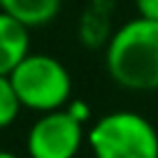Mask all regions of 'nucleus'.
I'll return each instance as SVG.
<instances>
[{
	"mask_svg": "<svg viewBox=\"0 0 158 158\" xmlns=\"http://www.w3.org/2000/svg\"><path fill=\"white\" fill-rule=\"evenodd\" d=\"M84 139L81 123L68 112H49L30 126L26 149L30 158H74Z\"/></svg>",
	"mask_w": 158,
	"mask_h": 158,
	"instance_id": "obj_4",
	"label": "nucleus"
},
{
	"mask_svg": "<svg viewBox=\"0 0 158 158\" xmlns=\"http://www.w3.org/2000/svg\"><path fill=\"white\" fill-rule=\"evenodd\" d=\"M114 2L112 0H91L81 16V35L86 42H105L107 40V23H109V12ZM109 42V40H107Z\"/></svg>",
	"mask_w": 158,
	"mask_h": 158,
	"instance_id": "obj_7",
	"label": "nucleus"
},
{
	"mask_svg": "<svg viewBox=\"0 0 158 158\" xmlns=\"http://www.w3.org/2000/svg\"><path fill=\"white\" fill-rule=\"evenodd\" d=\"M135 7L142 19L158 21V0H135Z\"/></svg>",
	"mask_w": 158,
	"mask_h": 158,
	"instance_id": "obj_9",
	"label": "nucleus"
},
{
	"mask_svg": "<svg viewBox=\"0 0 158 158\" xmlns=\"http://www.w3.org/2000/svg\"><path fill=\"white\" fill-rule=\"evenodd\" d=\"M26 109L49 114L68 105L72 77L60 60L49 54H30L19 68L5 74Z\"/></svg>",
	"mask_w": 158,
	"mask_h": 158,
	"instance_id": "obj_2",
	"label": "nucleus"
},
{
	"mask_svg": "<svg viewBox=\"0 0 158 158\" xmlns=\"http://www.w3.org/2000/svg\"><path fill=\"white\" fill-rule=\"evenodd\" d=\"M68 112L72 114V116L77 118V121H79L81 126H84L86 121H89V107H86V102H84V100H74V102H70Z\"/></svg>",
	"mask_w": 158,
	"mask_h": 158,
	"instance_id": "obj_10",
	"label": "nucleus"
},
{
	"mask_svg": "<svg viewBox=\"0 0 158 158\" xmlns=\"http://www.w3.org/2000/svg\"><path fill=\"white\" fill-rule=\"evenodd\" d=\"M30 56V35L28 26L0 14V77L10 74Z\"/></svg>",
	"mask_w": 158,
	"mask_h": 158,
	"instance_id": "obj_5",
	"label": "nucleus"
},
{
	"mask_svg": "<svg viewBox=\"0 0 158 158\" xmlns=\"http://www.w3.org/2000/svg\"><path fill=\"white\" fill-rule=\"evenodd\" d=\"M95 158H158V133L149 118L135 112H112L89 133Z\"/></svg>",
	"mask_w": 158,
	"mask_h": 158,
	"instance_id": "obj_3",
	"label": "nucleus"
},
{
	"mask_svg": "<svg viewBox=\"0 0 158 158\" xmlns=\"http://www.w3.org/2000/svg\"><path fill=\"white\" fill-rule=\"evenodd\" d=\"M0 158H19L16 153H10V151H5V153H0Z\"/></svg>",
	"mask_w": 158,
	"mask_h": 158,
	"instance_id": "obj_11",
	"label": "nucleus"
},
{
	"mask_svg": "<svg viewBox=\"0 0 158 158\" xmlns=\"http://www.w3.org/2000/svg\"><path fill=\"white\" fill-rule=\"evenodd\" d=\"M105 68L121 89H158V21L130 19L109 37Z\"/></svg>",
	"mask_w": 158,
	"mask_h": 158,
	"instance_id": "obj_1",
	"label": "nucleus"
},
{
	"mask_svg": "<svg viewBox=\"0 0 158 158\" xmlns=\"http://www.w3.org/2000/svg\"><path fill=\"white\" fill-rule=\"evenodd\" d=\"M2 14H10L12 19L33 26H44L54 21L60 12V0H0Z\"/></svg>",
	"mask_w": 158,
	"mask_h": 158,
	"instance_id": "obj_6",
	"label": "nucleus"
},
{
	"mask_svg": "<svg viewBox=\"0 0 158 158\" xmlns=\"http://www.w3.org/2000/svg\"><path fill=\"white\" fill-rule=\"evenodd\" d=\"M21 100L16 95V91L12 89V84L7 81V77H0V126L7 128V126L14 123V118L21 112Z\"/></svg>",
	"mask_w": 158,
	"mask_h": 158,
	"instance_id": "obj_8",
	"label": "nucleus"
}]
</instances>
